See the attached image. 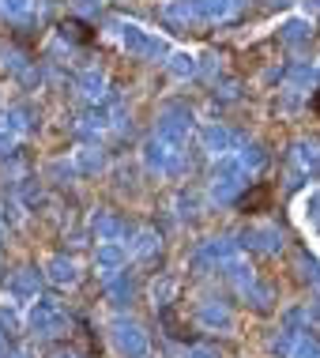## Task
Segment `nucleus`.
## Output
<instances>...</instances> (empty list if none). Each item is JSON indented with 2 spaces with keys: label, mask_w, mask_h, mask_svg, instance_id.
<instances>
[{
  "label": "nucleus",
  "mask_w": 320,
  "mask_h": 358,
  "mask_svg": "<svg viewBox=\"0 0 320 358\" xmlns=\"http://www.w3.org/2000/svg\"><path fill=\"white\" fill-rule=\"evenodd\" d=\"M313 113H317V117H320V91L313 94Z\"/></svg>",
  "instance_id": "obj_2"
},
{
  "label": "nucleus",
  "mask_w": 320,
  "mask_h": 358,
  "mask_svg": "<svg viewBox=\"0 0 320 358\" xmlns=\"http://www.w3.org/2000/svg\"><path fill=\"white\" fill-rule=\"evenodd\" d=\"M268 200H271V189L268 185H256L253 192H245V196H241V208H245V211H264Z\"/></svg>",
  "instance_id": "obj_1"
}]
</instances>
